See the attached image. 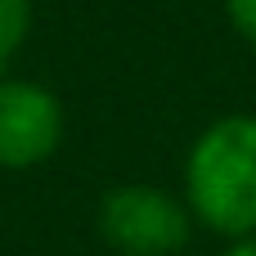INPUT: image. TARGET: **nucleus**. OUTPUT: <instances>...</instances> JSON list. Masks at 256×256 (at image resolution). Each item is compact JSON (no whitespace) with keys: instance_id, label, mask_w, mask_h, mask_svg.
Returning a JSON list of instances; mask_svg holds the SVG:
<instances>
[{"instance_id":"nucleus-1","label":"nucleus","mask_w":256,"mask_h":256,"mask_svg":"<svg viewBox=\"0 0 256 256\" xmlns=\"http://www.w3.org/2000/svg\"><path fill=\"white\" fill-rule=\"evenodd\" d=\"M180 180L194 225L230 243L256 234V112L207 122L184 153Z\"/></svg>"},{"instance_id":"nucleus-2","label":"nucleus","mask_w":256,"mask_h":256,"mask_svg":"<svg viewBox=\"0 0 256 256\" xmlns=\"http://www.w3.org/2000/svg\"><path fill=\"white\" fill-rule=\"evenodd\" d=\"M94 230L117 256H176L194 238V216L180 194L162 184H112L94 207Z\"/></svg>"},{"instance_id":"nucleus-3","label":"nucleus","mask_w":256,"mask_h":256,"mask_svg":"<svg viewBox=\"0 0 256 256\" xmlns=\"http://www.w3.org/2000/svg\"><path fill=\"white\" fill-rule=\"evenodd\" d=\"M68 117L50 86L32 76H0V171L45 166L63 144Z\"/></svg>"},{"instance_id":"nucleus-4","label":"nucleus","mask_w":256,"mask_h":256,"mask_svg":"<svg viewBox=\"0 0 256 256\" xmlns=\"http://www.w3.org/2000/svg\"><path fill=\"white\" fill-rule=\"evenodd\" d=\"M32 27H36V4L32 0H0V76L22 54V45L32 40Z\"/></svg>"},{"instance_id":"nucleus-5","label":"nucleus","mask_w":256,"mask_h":256,"mask_svg":"<svg viewBox=\"0 0 256 256\" xmlns=\"http://www.w3.org/2000/svg\"><path fill=\"white\" fill-rule=\"evenodd\" d=\"M220 4H225L230 27H234V32L256 50V0H220Z\"/></svg>"},{"instance_id":"nucleus-6","label":"nucleus","mask_w":256,"mask_h":256,"mask_svg":"<svg viewBox=\"0 0 256 256\" xmlns=\"http://www.w3.org/2000/svg\"><path fill=\"white\" fill-rule=\"evenodd\" d=\"M225 256H256V234H248V238H234V243L225 248Z\"/></svg>"}]
</instances>
